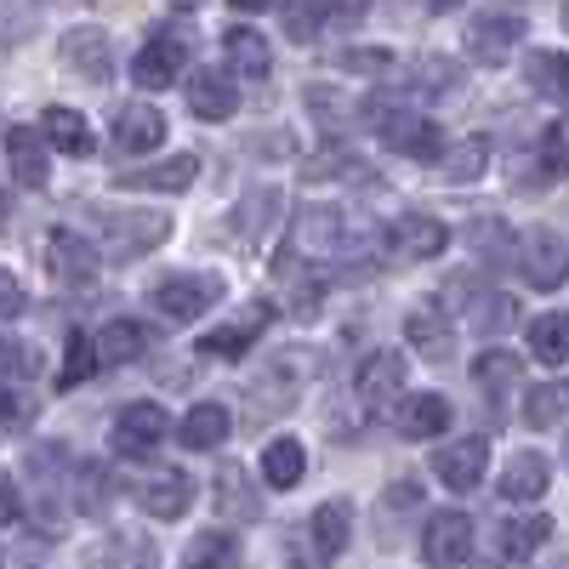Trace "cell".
<instances>
[{
  "mask_svg": "<svg viewBox=\"0 0 569 569\" xmlns=\"http://www.w3.org/2000/svg\"><path fill=\"white\" fill-rule=\"evenodd\" d=\"M217 297H222L217 273H171V279H160L149 291V308H160L171 325H188V319H200L206 308H217Z\"/></svg>",
  "mask_w": 569,
  "mask_h": 569,
  "instance_id": "cell-1",
  "label": "cell"
},
{
  "mask_svg": "<svg viewBox=\"0 0 569 569\" xmlns=\"http://www.w3.org/2000/svg\"><path fill=\"white\" fill-rule=\"evenodd\" d=\"M370 120H376V131H382L388 149L405 154V160H439L445 154V131L427 114H405V109H382V114H376L370 109Z\"/></svg>",
  "mask_w": 569,
  "mask_h": 569,
  "instance_id": "cell-2",
  "label": "cell"
},
{
  "mask_svg": "<svg viewBox=\"0 0 569 569\" xmlns=\"http://www.w3.org/2000/svg\"><path fill=\"white\" fill-rule=\"evenodd\" d=\"M166 427H171V416L154 405V399H142V405H126L120 416H114V433H109V445L120 450V456H154L160 445H166Z\"/></svg>",
  "mask_w": 569,
  "mask_h": 569,
  "instance_id": "cell-3",
  "label": "cell"
},
{
  "mask_svg": "<svg viewBox=\"0 0 569 569\" xmlns=\"http://www.w3.org/2000/svg\"><path fill=\"white\" fill-rule=\"evenodd\" d=\"M182 69H188V46H182L177 34H149V40L137 46V58H131V80H137L142 91L177 86Z\"/></svg>",
  "mask_w": 569,
  "mask_h": 569,
  "instance_id": "cell-4",
  "label": "cell"
},
{
  "mask_svg": "<svg viewBox=\"0 0 569 569\" xmlns=\"http://www.w3.org/2000/svg\"><path fill=\"white\" fill-rule=\"evenodd\" d=\"M518 262H525V279L536 284V291H558V284L569 279V246L552 228H530L525 240H518Z\"/></svg>",
  "mask_w": 569,
  "mask_h": 569,
  "instance_id": "cell-5",
  "label": "cell"
},
{
  "mask_svg": "<svg viewBox=\"0 0 569 569\" xmlns=\"http://www.w3.org/2000/svg\"><path fill=\"white\" fill-rule=\"evenodd\" d=\"M405 376H410L405 353L376 348V353L359 365V376H353V393H359V405H365V410H382V405H393V399L405 393Z\"/></svg>",
  "mask_w": 569,
  "mask_h": 569,
  "instance_id": "cell-6",
  "label": "cell"
},
{
  "mask_svg": "<svg viewBox=\"0 0 569 569\" xmlns=\"http://www.w3.org/2000/svg\"><path fill=\"white\" fill-rule=\"evenodd\" d=\"M405 337H410V348L421 359H433V365H445L456 353V325H450V313L439 302H416L405 313Z\"/></svg>",
  "mask_w": 569,
  "mask_h": 569,
  "instance_id": "cell-7",
  "label": "cell"
},
{
  "mask_svg": "<svg viewBox=\"0 0 569 569\" xmlns=\"http://www.w3.org/2000/svg\"><path fill=\"white\" fill-rule=\"evenodd\" d=\"M421 558L427 563H467L472 558V518L467 512H433L421 530Z\"/></svg>",
  "mask_w": 569,
  "mask_h": 569,
  "instance_id": "cell-8",
  "label": "cell"
},
{
  "mask_svg": "<svg viewBox=\"0 0 569 569\" xmlns=\"http://www.w3.org/2000/svg\"><path fill=\"white\" fill-rule=\"evenodd\" d=\"M58 58L80 74V80H91V86H103L109 74H114V52H109V34L103 29H69L63 34V46H58Z\"/></svg>",
  "mask_w": 569,
  "mask_h": 569,
  "instance_id": "cell-9",
  "label": "cell"
},
{
  "mask_svg": "<svg viewBox=\"0 0 569 569\" xmlns=\"http://www.w3.org/2000/svg\"><path fill=\"white\" fill-rule=\"evenodd\" d=\"M46 268H52V279H63V284H91L98 279V251H91V240H80V233L52 228L46 233Z\"/></svg>",
  "mask_w": 569,
  "mask_h": 569,
  "instance_id": "cell-10",
  "label": "cell"
},
{
  "mask_svg": "<svg viewBox=\"0 0 569 569\" xmlns=\"http://www.w3.org/2000/svg\"><path fill=\"white\" fill-rule=\"evenodd\" d=\"M166 142V114L154 103H126L114 114V149L120 154H154Z\"/></svg>",
  "mask_w": 569,
  "mask_h": 569,
  "instance_id": "cell-11",
  "label": "cell"
},
{
  "mask_svg": "<svg viewBox=\"0 0 569 569\" xmlns=\"http://www.w3.org/2000/svg\"><path fill=\"white\" fill-rule=\"evenodd\" d=\"M445 246H450V233H445V222H439V217L410 211V217H399V222L388 228V251H399V257H410V262L439 257Z\"/></svg>",
  "mask_w": 569,
  "mask_h": 569,
  "instance_id": "cell-12",
  "label": "cell"
},
{
  "mask_svg": "<svg viewBox=\"0 0 569 569\" xmlns=\"http://www.w3.org/2000/svg\"><path fill=\"white\" fill-rule=\"evenodd\" d=\"M485 467H490V445L485 439H461V445H445L433 456V472H439L445 490H472L485 479Z\"/></svg>",
  "mask_w": 569,
  "mask_h": 569,
  "instance_id": "cell-13",
  "label": "cell"
},
{
  "mask_svg": "<svg viewBox=\"0 0 569 569\" xmlns=\"http://www.w3.org/2000/svg\"><path fill=\"white\" fill-rule=\"evenodd\" d=\"M188 501H194V479L177 472V467H166V472H154V479L137 485V507L149 518H182Z\"/></svg>",
  "mask_w": 569,
  "mask_h": 569,
  "instance_id": "cell-14",
  "label": "cell"
},
{
  "mask_svg": "<svg viewBox=\"0 0 569 569\" xmlns=\"http://www.w3.org/2000/svg\"><path fill=\"white\" fill-rule=\"evenodd\" d=\"M46 131L40 126H12L7 131V160H12V177L23 188H46V171H52V160H46Z\"/></svg>",
  "mask_w": 569,
  "mask_h": 569,
  "instance_id": "cell-15",
  "label": "cell"
},
{
  "mask_svg": "<svg viewBox=\"0 0 569 569\" xmlns=\"http://www.w3.org/2000/svg\"><path fill=\"white\" fill-rule=\"evenodd\" d=\"M518 40H525V18L490 12V18H479V23H472V34H467V52L479 58V63H507Z\"/></svg>",
  "mask_w": 569,
  "mask_h": 569,
  "instance_id": "cell-16",
  "label": "cell"
},
{
  "mask_svg": "<svg viewBox=\"0 0 569 569\" xmlns=\"http://www.w3.org/2000/svg\"><path fill=\"white\" fill-rule=\"evenodd\" d=\"M103 228L114 233V251H149L171 233L160 211H103Z\"/></svg>",
  "mask_w": 569,
  "mask_h": 569,
  "instance_id": "cell-17",
  "label": "cell"
},
{
  "mask_svg": "<svg viewBox=\"0 0 569 569\" xmlns=\"http://www.w3.org/2000/svg\"><path fill=\"white\" fill-rule=\"evenodd\" d=\"M268 319H273V308H268V302H251L246 319H233V325L211 330V337H200V353H211V359H240V353L262 337V330H268Z\"/></svg>",
  "mask_w": 569,
  "mask_h": 569,
  "instance_id": "cell-18",
  "label": "cell"
},
{
  "mask_svg": "<svg viewBox=\"0 0 569 569\" xmlns=\"http://www.w3.org/2000/svg\"><path fill=\"white\" fill-rule=\"evenodd\" d=\"M222 58H228L233 80H268V69H273V52H268V40H262L257 29H246V23L222 34Z\"/></svg>",
  "mask_w": 569,
  "mask_h": 569,
  "instance_id": "cell-19",
  "label": "cell"
},
{
  "mask_svg": "<svg viewBox=\"0 0 569 569\" xmlns=\"http://www.w3.org/2000/svg\"><path fill=\"white\" fill-rule=\"evenodd\" d=\"M233 109H240V91H233L228 74L200 69L194 80H188V114H200V120H228Z\"/></svg>",
  "mask_w": 569,
  "mask_h": 569,
  "instance_id": "cell-20",
  "label": "cell"
},
{
  "mask_svg": "<svg viewBox=\"0 0 569 569\" xmlns=\"http://www.w3.org/2000/svg\"><path fill=\"white\" fill-rule=\"evenodd\" d=\"M194 177H200V160L194 154H171L160 166L120 171V188H160V194H182V188H194Z\"/></svg>",
  "mask_w": 569,
  "mask_h": 569,
  "instance_id": "cell-21",
  "label": "cell"
},
{
  "mask_svg": "<svg viewBox=\"0 0 569 569\" xmlns=\"http://www.w3.org/2000/svg\"><path fill=\"white\" fill-rule=\"evenodd\" d=\"M450 427V399L445 393H416L399 405V433L405 439H439Z\"/></svg>",
  "mask_w": 569,
  "mask_h": 569,
  "instance_id": "cell-22",
  "label": "cell"
},
{
  "mask_svg": "<svg viewBox=\"0 0 569 569\" xmlns=\"http://www.w3.org/2000/svg\"><path fill=\"white\" fill-rule=\"evenodd\" d=\"M496 496H501V501H541V496H547V461H541L536 450L512 456L507 472H501V490H496Z\"/></svg>",
  "mask_w": 569,
  "mask_h": 569,
  "instance_id": "cell-23",
  "label": "cell"
},
{
  "mask_svg": "<svg viewBox=\"0 0 569 569\" xmlns=\"http://www.w3.org/2000/svg\"><path fill=\"white\" fill-rule=\"evenodd\" d=\"M228 427H233L228 405L206 399V405H194V410L182 416V445H188V450H217V445L228 439Z\"/></svg>",
  "mask_w": 569,
  "mask_h": 569,
  "instance_id": "cell-24",
  "label": "cell"
},
{
  "mask_svg": "<svg viewBox=\"0 0 569 569\" xmlns=\"http://www.w3.org/2000/svg\"><path fill=\"white\" fill-rule=\"evenodd\" d=\"M217 512H222V518H257V512H262V496L251 490V472H246V467L228 461V467L217 472Z\"/></svg>",
  "mask_w": 569,
  "mask_h": 569,
  "instance_id": "cell-25",
  "label": "cell"
},
{
  "mask_svg": "<svg viewBox=\"0 0 569 569\" xmlns=\"http://www.w3.org/2000/svg\"><path fill=\"white\" fill-rule=\"evenodd\" d=\"M40 131H46V142H52L58 154H91V126H86L80 109H46Z\"/></svg>",
  "mask_w": 569,
  "mask_h": 569,
  "instance_id": "cell-26",
  "label": "cell"
},
{
  "mask_svg": "<svg viewBox=\"0 0 569 569\" xmlns=\"http://www.w3.org/2000/svg\"><path fill=\"white\" fill-rule=\"evenodd\" d=\"M302 472H308V450H302V439L284 433V439H273V445L262 450V479H268L273 490H291Z\"/></svg>",
  "mask_w": 569,
  "mask_h": 569,
  "instance_id": "cell-27",
  "label": "cell"
},
{
  "mask_svg": "<svg viewBox=\"0 0 569 569\" xmlns=\"http://www.w3.org/2000/svg\"><path fill=\"white\" fill-rule=\"evenodd\" d=\"M547 536H552V518H541V512H530V518H507V525H501V558L525 563V558H536V552L547 547Z\"/></svg>",
  "mask_w": 569,
  "mask_h": 569,
  "instance_id": "cell-28",
  "label": "cell"
},
{
  "mask_svg": "<svg viewBox=\"0 0 569 569\" xmlns=\"http://www.w3.org/2000/svg\"><path fill=\"white\" fill-rule=\"evenodd\" d=\"M348 530H353V507H348V501H325V507L313 512V552H319V558H342Z\"/></svg>",
  "mask_w": 569,
  "mask_h": 569,
  "instance_id": "cell-29",
  "label": "cell"
},
{
  "mask_svg": "<svg viewBox=\"0 0 569 569\" xmlns=\"http://www.w3.org/2000/svg\"><path fill=\"white\" fill-rule=\"evenodd\" d=\"M142 348H149V330H142L137 319H114L98 330V359L103 365H131Z\"/></svg>",
  "mask_w": 569,
  "mask_h": 569,
  "instance_id": "cell-30",
  "label": "cell"
},
{
  "mask_svg": "<svg viewBox=\"0 0 569 569\" xmlns=\"http://www.w3.org/2000/svg\"><path fill=\"white\" fill-rule=\"evenodd\" d=\"M525 80L541 91V98L569 103V52H530L525 58Z\"/></svg>",
  "mask_w": 569,
  "mask_h": 569,
  "instance_id": "cell-31",
  "label": "cell"
},
{
  "mask_svg": "<svg viewBox=\"0 0 569 569\" xmlns=\"http://www.w3.org/2000/svg\"><path fill=\"white\" fill-rule=\"evenodd\" d=\"M472 382H479L490 399H507V393L518 388V353H507V348L479 353V365H472Z\"/></svg>",
  "mask_w": 569,
  "mask_h": 569,
  "instance_id": "cell-32",
  "label": "cell"
},
{
  "mask_svg": "<svg viewBox=\"0 0 569 569\" xmlns=\"http://www.w3.org/2000/svg\"><path fill=\"white\" fill-rule=\"evenodd\" d=\"M530 353L541 365H563L569 359V313H541L530 325Z\"/></svg>",
  "mask_w": 569,
  "mask_h": 569,
  "instance_id": "cell-33",
  "label": "cell"
},
{
  "mask_svg": "<svg viewBox=\"0 0 569 569\" xmlns=\"http://www.w3.org/2000/svg\"><path fill=\"white\" fill-rule=\"evenodd\" d=\"M182 563H188V569H206V563H240V536L206 530V536H194V541H188Z\"/></svg>",
  "mask_w": 569,
  "mask_h": 569,
  "instance_id": "cell-34",
  "label": "cell"
},
{
  "mask_svg": "<svg viewBox=\"0 0 569 569\" xmlns=\"http://www.w3.org/2000/svg\"><path fill=\"white\" fill-rule=\"evenodd\" d=\"M569 416V382H541L530 399H525V421L530 427H558Z\"/></svg>",
  "mask_w": 569,
  "mask_h": 569,
  "instance_id": "cell-35",
  "label": "cell"
},
{
  "mask_svg": "<svg viewBox=\"0 0 569 569\" xmlns=\"http://www.w3.org/2000/svg\"><path fill=\"white\" fill-rule=\"evenodd\" d=\"M467 246L479 251L485 262H512V233H507V228H501V217H490V211L467 228Z\"/></svg>",
  "mask_w": 569,
  "mask_h": 569,
  "instance_id": "cell-36",
  "label": "cell"
},
{
  "mask_svg": "<svg viewBox=\"0 0 569 569\" xmlns=\"http://www.w3.org/2000/svg\"><path fill=\"white\" fill-rule=\"evenodd\" d=\"M439 166H445V177H450V182H472V177H485V166H490V142H485V137H467L461 149L439 154Z\"/></svg>",
  "mask_w": 569,
  "mask_h": 569,
  "instance_id": "cell-37",
  "label": "cell"
},
{
  "mask_svg": "<svg viewBox=\"0 0 569 569\" xmlns=\"http://www.w3.org/2000/svg\"><path fill=\"white\" fill-rule=\"evenodd\" d=\"M279 18H284V40L308 46L319 34V18H325V0H279Z\"/></svg>",
  "mask_w": 569,
  "mask_h": 569,
  "instance_id": "cell-38",
  "label": "cell"
},
{
  "mask_svg": "<svg viewBox=\"0 0 569 569\" xmlns=\"http://www.w3.org/2000/svg\"><path fill=\"white\" fill-rule=\"evenodd\" d=\"M98 365H103V359H98V337H86V330H69V365H63V376H58V388H80Z\"/></svg>",
  "mask_w": 569,
  "mask_h": 569,
  "instance_id": "cell-39",
  "label": "cell"
},
{
  "mask_svg": "<svg viewBox=\"0 0 569 569\" xmlns=\"http://www.w3.org/2000/svg\"><path fill=\"white\" fill-rule=\"evenodd\" d=\"M541 160H547L552 171L569 177V114H558V120L541 131Z\"/></svg>",
  "mask_w": 569,
  "mask_h": 569,
  "instance_id": "cell-40",
  "label": "cell"
},
{
  "mask_svg": "<svg viewBox=\"0 0 569 569\" xmlns=\"http://www.w3.org/2000/svg\"><path fill=\"white\" fill-rule=\"evenodd\" d=\"M0 370H7V376H34V370H40V353H34L29 342L0 337Z\"/></svg>",
  "mask_w": 569,
  "mask_h": 569,
  "instance_id": "cell-41",
  "label": "cell"
},
{
  "mask_svg": "<svg viewBox=\"0 0 569 569\" xmlns=\"http://www.w3.org/2000/svg\"><path fill=\"white\" fill-rule=\"evenodd\" d=\"M365 166L353 160V154H342V149H330V154H319V160H308V182H325V177H359Z\"/></svg>",
  "mask_w": 569,
  "mask_h": 569,
  "instance_id": "cell-42",
  "label": "cell"
},
{
  "mask_svg": "<svg viewBox=\"0 0 569 569\" xmlns=\"http://www.w3.org/2000/svg\"><path fill=\"white\" fill-rule=\"evenodd\" d=\"M18 313H23V284H18L7 268H0V325L18 319Z\"/></svg>",
  "mask_w": 569,
  "mask_h": 569,
  "instance_id": "cell-43",
  "label": "cell"
},
{
  "mask_svg": "<svg viewBox=\"0 0 569 569\" xmlns=\"http://www.w3.org/2000/svg\"><path fill=\"white\" fill-rule=\"evenodd\" d=\"M393 58L382 52V46H376V52H342V69H365V74H382Z\"/></svg>",
  "mask_w": 569,
  "mask_h": 569,
  "instance_id": "cell-44",
  "label": "cell"
},
{
  "mask_svg": "<svg viewBox=\"0 0 569 569\" xmlns=\"http://www.w3.org/2000/svg\"><path fill=\"white\" fill-rule=\"evenodd\" d=\"M23 512V496L12 485V472H0V525H12V518Z\"/></svg>",
  "mask_w": 569,
  "mask_h": 569,
  "instance_id": "cell-45",
  "label": "cell"
},
{
  "mask_svg": "<svg viewBox=\"0 0 569 569\" xmlns=\"http://www.w3.org/2000/svg\"><path fill=\"white\" fill-rule=\"evenodd\" d=\"M23 416H29V405H23L12 388H0V427H18Z\"/></svg>",
  "mask_w": 569,
  "mask_h": 569,
  "instance_id": "cell-46",
  "label": "cell"
},
{
  "mask_svg": "<svg viewBox=\"0 0 569 569\" xmlns=\"http://www.w3.org/2000/svg\"><path fill=\"white\" fill-rule=\"evenodd\" d=\"M410 501H416V485L399 479V485H393V507H410Z\"/></svg>",
  "mask_w": 569,
  "mask_h": 569,
  "instance_id": "cell-47",
  "label": "cell"
},
{
  "mask_svg": "<svg viewBox=\"0 0 569 569\" xmlns=\"http://www.w3.org/2000/svg\"><path fill=\"white\" fill-rule=\"evenodd\" d=\"M7 29H18V12H12V0H0V40H7Z\"/></svg>",
  "mask_w": 569,
  "mask_h": 569,
  "instance_id": "cell-48",
  "label": "cell"
},
{
  "mask_svg": "<svg viewBox=\"0 0 569 569\" xmlns=\"http://www.w3.org/2000/svg\"><path fill=\"white\" fill-rule=\"evenodd\" d=\"M330 7H337V12H348V18H359V12L370 7V0H330Z\"/></svg>",
  "mask_w": 569,
  "mask_h": 569,
  "instance_id": "cell-49",
  "label": "cell"
},
{
  "mask_svg": "<svg viewBox=\"0 0 569 569\" xmlns=\"http://www.w3.org/2000/svg\"><path fill=\"white\" fill-rule=\"evenodd\" d=\"M233 12H262V7H273V0H228Z\"/></svg>",
  "mask_w": 569,
  "mask_h": 569,
  "instance_id": "cell-50",
  "label": "cell"
},
{
  "mask_svg": "<svg viewBox=\"0 0 569 569\" xmlns=\"http://www.w3.org/2000/svg\"><path fill=\"white\" fill-rule=\"evenodd\" d=\"M439 7H461V0H439Z\"/></svg>",
  "mask_w": 569,
  "mask_h": 569,
  "instance_id": "cell-51",
  "label": "cell"
},
{
  "mask_svg": "<svg viewBox=\"0 0 569 569\" xmlns=\"http://www.w3.org/2000/svg\"><path fill=\"white\" fill-rule=\"evenodd\" d=\"M563 29H569V7H563Z\"/></svg>",
  "mask_w": 569,
  "mask_h": 569,
  "instance_id": "cell-52",
  "label": "cell"
},
{
  "mask_svg": "<svg viewBox=\"0 0 569 569\" xmlns=\"http://www.w3.org/2000/svg\"><path fill=\"white\" fill-rule=\"evenodd\" d=\"M563 456H569V450H563Z\"/></svg>",
  "mask_w": 569,
  "mask_h": 569,
  "instance_id": "cell-53",
  "label": "cell"
}]
</instances>
